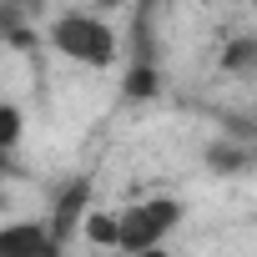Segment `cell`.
I'll return each instance as SVG.
<instances>
[{"label": "cell", "mask_w": 257, "mask_h": 257, "mask_svg": "<svg viewBox=\"0 0 257 257\" xmlns=\"http://www.w3.org/2000/svg\"><path fill=\"white\" fill-rule=\"evenodd\" d=\"M51 46L76 61V66H91V71H106L116 66V31L101 21V16H81V11H66L51 21Z\"/></svg>", "instance_id": "cell-1"}, {"label": "cell", "mask_w": 257, "mask_h": 257, "mask_svg": "<svg viewBox=\"0 0 257 257\" xmlns=\"http://www.w3.org/2000/svg\"><path fill=\"white\" fill-rule=\"evenodd\" d=\"M182 222V202L177 197H152V202H137L121 212V242L116 252H152L162 247V237Z\"/></svg>", "instance_id": "cell-2"}, {"label": "cell", "mask_w": 257, "mask_h": 257, "mask_svg": "<svg viewBox=\"0 0 257 257\" xmlns=\"http://www.w3.org/2000/svg\"><path fill=\"white\" fill-rule=\"evenodd\" d=\"M91 177H76V182H66L61 187V197H56V207H51V232H56V242H61V252L71 247V237L86 227V217H91Z\"/></svg>", "instance_id": "cell-3"}, {"label": "cell", "mask_w": 257, "mask_h": 257, "mask_svg": "<svg viewBox=\"0 0 257 257\" xmlns=\"http://www.w3.org/2000/svg\"><path fill=\"white\" fill-rule=\"evenodd\" d=\"M0 252H26V257H56L61 242L51 232V222H11L0 227Z\"/></svg>", "instance_id": "cell-4"}, {"label": "cell", "mask_w": 257, "mask_h": 257, "mask_svg": "<svg viewBox=\"0 0 257 257\" xmlns=\"http://www.w3.org/2000/svg\"><path fill=\"white\" fill-rule=\"evenodd\" d=\"M157 91H162L157 61H132V66H126V81H121V96L126 101H152Z\"/></svg>", "instance_id": "cell-5"}, {"label": "cell", "mask_w": 257, "mask_h": 257, "mask_svg": "<svg viewBox=\"0 0 257 257\" xmlns=\"http://www.w3.org/2000/svg\"><path fill=\"white\" fill-rule=\"evenodd\" d=\"M81 232H86L91 247H116L121 242V212H91Z\"/></svg>", "instance_id": "cell-6"}, {"label": "cell", "mask_w": 257, "mask_h": 257, "mask_svg": "<svg viewBox=\"0 0 257 257\" xmlns=\"http://www.w3.org/2000/svg\"><path fill=\"white\" fill-rule=\"evenodd\" d=\"M222 71H232V76H247V71H257V41H252V36H237V41H227V51H222Z\"/></svg>", "instance_id": "cell-7"}, {"label": "cell", "mask_w": 257, "mask_h": 257, "mask_svg": "<svg viewBox=\"0 0 257 257\" xmlns=\"http://www.w3.org/2000/svg\"><path fill=\"white\" fill-rule=\"evenodd\" d=\"M21 132H26V116H21L16 101H6V106H0V147L16 152V147H21Z\"/></svg>", "instance_id": "cell-8"}, {"label": "cell", "mask_w": 257, "mask_h": 257, "mask_svg": "<svg viewBox=\"0 0 257 257\" xmlns=\"http://www.w3.org/2000/svg\"><path fill=\"white\" fill-rule=\"evenodd\" d=\"M207 162H212L217 172H242V167H247V152H237V147H212Z\"/></svg>", "instance_id": "cell-9"}, {"label": "cell", "mask_w": 257, "mask_h": 257, "mask_svg": "<svg viewBox=\"0 0 257 257\" xmlns=\"http://www.w3.org/2000/svg\"><path fill=\"white\" fill-rule=\"evenodd\" d=\"M202 6H252V0H202Z\"/></svg>", "instance_id": "cell-10"}, {"label": "cell", "mask_w": 257, "mask_h": 257, "mask_svg": "<svg viewBox=\"0 0 257 257\" xmlns=\"http://www.w3.org/2000/svg\"><path fill=\"white\" fill-rule=\"evenodd\" d=\"M96 6H101V11H121V6H126V0H96Z\"/></svg>", "instance_id": "cell-11"}, {"label": "cell", "mask_w": 257, "mask_h": 257, "mask_svg": "<svg viewBox=\"0 0 257 257\" xmlns=\"http://www.w3.org/2000/svg\"><path fill=\"white\" fill-rule=\"evenodd\" d=\"M36 6H41V0H36Z\"/></svg>", "instance_id": "cell-12"}]
</instances>
